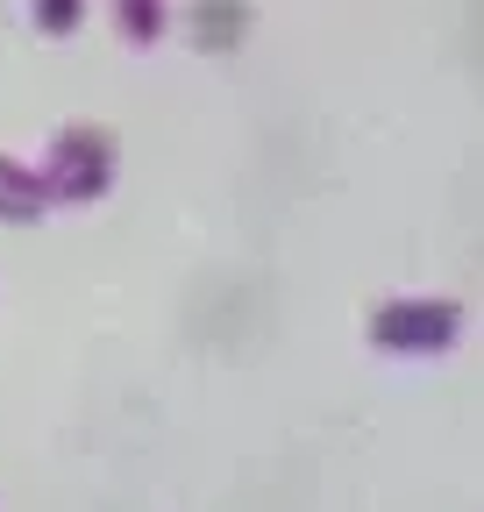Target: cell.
<instances>
[{"label": "cell", "mask_w": 484, "mask_h": 512, "mask_svg": "<svg viewBox=\"0 0 484 512\" xmlns=\"http://www.w3.org/2000/svg\"><path fill=\"white\" fill-rule=\"evenodd\" d=\"M100 185H107V143L93 136V128H79V136H65V143H57L50 192H57V200H93Z\"/></svg>", "instance_id": "cell-2"}, {"label": "cell", "mask_w": 484, "mask_h": 512, "mask_svg": "<svg viewBox=\"0 0 484 512\" xmlns=\"http://www.w3.org/2000/svg\"><path fill=\"white\" fill-rule=\"evenodd\" d=\"M72 15H79V0H43V22L50 29H72Z\"/></svg>", "instance_id": "cell-4"}, {"label": "cell", "mask_w": 484, "mask_h": 512, "mask_svg": "<svg viewBox=\"0 0 484 512\" xmlns=\"http://www.w3.org/2000/svg\"><path fill=\"white\" fill-rule=\"evenodd\" d=\"M43 200L50 192L29 178V171H15L8 157H0V214H15V221H29V214H43Z\"/></svg>", "instance_id": "cell-3"}, {"label": "cell", "mask_w": 484, "mask_h": 512, "mask_svg": "<svg viewBox=\"0 0 484 512\" xmlns=\"http://www.w3.org/2000/svg\"><path fill=\"white\" fill-rule=\"evenodd\" d=\"M371 335H378V349L435 356V349H449L463 335V306H449V299H392V306H378Z\"/></svg>", "instance_id": "cell-1"}]
</instances>
